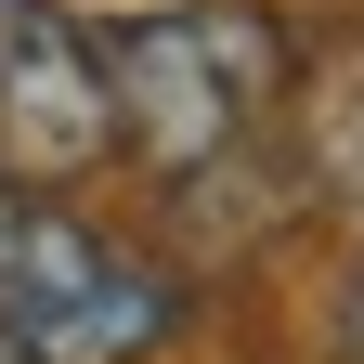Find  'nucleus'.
I'll list each match as a JSON object with an SVG mask.
<instances>
[{
	"label": "nucleus",
	"mask_w": 364,
	"mask_h": 364,
	"mask_svg": "<svg viewBox=\"0 0 364 364\" xmlns=\"http://www.w3.org/2000/svg\"><path fill=\"white\" fill-rule=\"evenodd\" d=\"M338 364H364V260L338 273Z\"/></svg>",
	"instance_id": "obj_5"
},
{
	"label": "nucleus",
	"mask_w": 364,
	"mask_h": 364,
	"mask_svg": "<svg viewBox=\"0 0 364 364\" xmlns=\"http://www.w3.org/2000/svg\"><path fill=\"white\" fill-rule=\"evenodd\" d=\"M0 364H26V338H14V326H0Z\"/></svg>",
	"instance_id": "obj_7"
},
{
	"label": "nucleus",
	"mask_w": 364,
	"mask_h": 364,
	"mask_svg": "<svg viewBox=\"0 0 364 364\" xmlns=\"http://www.w3.org/2000/svg\"><path fill=\"white\" fill-rule=\"evenodd\" d=\"M117 156V91H105V26L65 0H0V182L53 196Z\"/></svg>",
	"instance_id": "obj_3"
},
{
	"label": "nucleus",
	"mask_w": 364,
	"mask_h": 364,
	"mask_svg": "<svg viewBox=\"0 0 364 364\" xmlns=\"http://www.w3.org/2000/svg\"><path fill=\"white\" fill-rule=\"evenodd\" d=\"M0 326L26 338V364H144L182 326V287L144 247H117L105 221L26 196L14 247H0Z\"/></svg>",
	"instance_id": "obj_2"
},
{
	"label": "nucleus",
	"mask_w": 364,
	"mask_h": 364,
	"mask_svg": "<svg viewBox=\"0 0 364 364\" xmlns=\"http://www.w3.org/2000/svg\"><path fill=\"white\" fill-rule=\"evenodd\" d=\"M105 91H117V156H144L156 182H208L287 105V14L273 0H182V14L105 26Z\"/></svg>",
	"instance_id": "obj_1"
},
{
	"label": "nucleus",
	"mask_w": 364,
	"mask_h": 364,
	"mask_svg": "<svg viewBox=\"0 0 364 364\" xmlns=\"http://www.w3.org/2000/svg\"><path fill=\"white\" fill-rule=\"evenodd\" d=\"M299 182L364 208V53H338L312 78V105H299Z\"/></svg>",
	"instance_id": "obj_4"
},
{
	"label": "nucleus",
	"mask_w": 364,
	"mask_h": 364,
	"mask_svg": "<svg viewBox=\"0 0 364 364\" xmlns=\"http://www.w3.org/2000/svg\"><path fill=\"white\" fill-rule=\"evenodd\" d=\"M14 221H26V196H14V182H0V247H14Z\"/></svg>",
	"instance_id": "obj_6"
}]
</instances>
